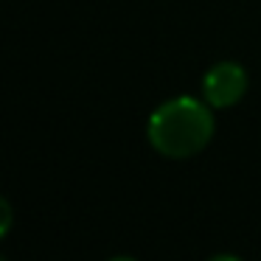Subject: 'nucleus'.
Returning a JSON list of instances; mask_svg holds the SVG:
<instances>
[{"mask_svg": "<svg viewBox=\"0 0 261 261\" xmlns=\"http://www.w3.org/2000/svg\"><path fill=\"white\" fill-rule=\"evenodd\" d=\"M216 132L214 107L205 98L177 96L154 107L149 115L146 135L158 154L169 160H188L211 143Z\"/></svg>", "mask_w": 261, "mask_h": 261, "instance_id": "obj_1", "label": "nucleus"}, {"mask_svg": "<svg viewBox=\"0 0 261 261\" xmlns=\"http://www.w3.org/2000/svg\"><path fill=\"white\" fill-rule=\"evenodd\" d=\"M247 93V70L239 62H216L202 76V98L214 110H227L239 104Z\"/></svg>", "mask_w": 261, "mask_h": 261, "instance_id": "obj_2", "label": "nucleus"}, {"mask_svg": "<svg viewBox=\"0 0 261 261\" xmlns=\"http://www.w3.org/2000/svg\"><path fill=\"white\" fill-rule=\"evenodd\" d=\"M12 225H14V211H12V205H9L6 197H0V239L9 236Z\"/></svg>", "mask_w": 261, "mask_h": 261, "instance_id": "obj_3", "label": "nucleus"}, {"mask_svg": "<svg viewBox=\"0 0 261 261\" xmlns=\"http://www.w3.org/2000/svg\"><path fill=\"white\" fill-rule=\"evenodd\" d=\"M211 261H242L239 255H227V253H222V255H214Z\"/></svg>", "mask_w": 261, "mask_h": 261, "instance_id": "obj_4", "label": "nucleus"}, {"mask_svg": "<svg viewBox=\"0 0 261 261\" xmlns=\"http://www.w3.org/2000/svg\"><path fill=\"white\" fill-rule=\"evenodd\" d=\"M110 261H135V258H129V255H115V258H110Z\"/></svg>", "mask_w": 261, "mask_h": 261, "instance_id": "obj_5", "label": "nucleus"}, {"mask_svg": "<svg viewBox=\"0 0 261 261\" xmlns=\"http://www.w3.org/2000/svg\"><path fill=\"white\" fill-rule=\"evenodd\" d=\"M0 261H6V255H3V253H0Z\"/></svg>", "mask_w": 261, "mask_h": 261, "instance_id": "obj_6", "label": "nucleus"}]
</instances>
